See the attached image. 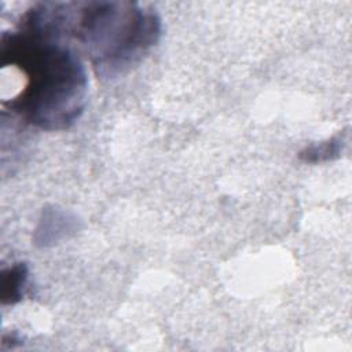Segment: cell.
Returning a JSON list of instances; mask_svg holds the SVG:
<instances>
[{"label": "cell", "instance_id": "cell-4", "mask_svg": "<svg viewBox=\"0 0 352 352\" xmlns=\"http://www.w3.org/2000/svg\"><path fill=\"white\" fill-rule=\"evenodd\" d=\"M29 278L26 263H15L0 274V298L3 304H16L22 300Z\"/></svg>", "mask_w": 352, "mask_h": 352}, {"label": "cell", "instance_id": "cell-2", "mask_svg": "<svg viewBox=\"0 0 352 352\" xmlns=\"http://www.w3.org/2000/svg\"><path fill=\"white\" fill-rule=\"evenodd\" d=\"M161 32L160 15L138 3H70L67 43L74 40L100 77H117L140 63Z\"/></svg>", "mask_w": 352, "mask_h": 352}, {"label": "cell", "instance_id": "cell-1", "mask_svg": "<svg viewBox=\"0 0 352 352\" xmlns=\"http://www.w3.org/2000/svg\"><path fill=\"white\" fill-rule=\"evenodd\" d=\"M1 59L26 77L22 91L8 103L25 121L44 131H63L81 117L88 74L77 50L19 29L3 36Z\"/></svg>", "mask_w": 352, "mask_h": 352}, {"label": "cell", "instance_id": "cell-5", "mask_svg": "<svg viewBox=\"0 0 352 352\" xmlns=\"http://www.w3.org/2000/svg\"><path fill=\"white\" fill-rule=\"evenodd\" d=\"M345 146V136L344 133H338L333 138H329L322 142L312 143L304 147L298 153V158L305 164H320L336 160L342 153Z\"/></svg>", "mask_w": 352, "mask_h": 352}, {"label": "cell", "instance_id": "cell-3", "mask_svg": "<svg viewBox=\"0 0 352 352\" xmlns=\"http://www.w3.org/2000/svg\"><path fill=\"white\" fill-rule=\"evenodd\" d=\"M77 230V217L72 213L58 209L45 208L40 219V224L36 228L34 241L38 246H50L67 238Z\"/></svg>", "mask_w": 352, "mask_h": 352}]
</instances>
